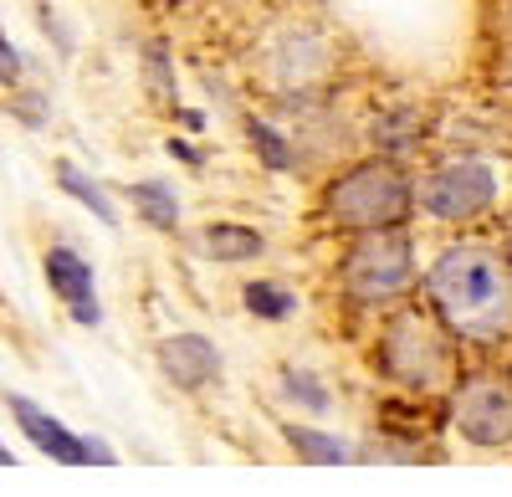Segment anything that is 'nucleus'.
Segmentation results:
<instances>
[{"mask_svg":"<svg viewBox=\"0 0 512 497\" xmlns=\"http://www.w3.org/2000/svg\"><path fill=\"white\" fill-rule=\"evenodd\" d=\"M431 313L472 349L512 344V257L497 241H446L420 277Z\"/></svg>","mask_w":512,"mask_h":497,"instance_id":"1","label":"nucleus"},{"mask_svg":"<svg viewBox=\"0 0 512 497\" xmlns=\"http://www.w3.org/2000/svg\"><path fill=\"white\" fill-rule=\"evenodd\" d=\"M369 369L415 400H451V390L466 375L461 339L431 313V303L384 308L374 339H369Z\"/></svg>","mask_w":512,"mask_h":497,"instance_id":"2","label":"nucleus"},{"mask_svg":"<svg viewBox=\"0 0 512 497\" xmlns=\"http://www.w3.org/2000/svg\"><path fill=\"white\" fill-rule=\"evenodd\" d=\"M410 216H415V175L390 154H364L338 175H328L318 190V221L344 236L395 231Z\"/></svg>","mask_w":512,"mask_h":497,"instance_id":"3","label":"nucleus"},{"mask_svg":"<svg viewBox=\"0 0 512 497\" xmlns=\"http://www.w3.org/2000/svg\"><path fill=\"white\" fill-rule=\"evenodd\" d=\"M333 282L354 308H395L420 287V262H415V241L405 226L395 231H364L349 236L344 257L333 267Z\"/></svg>","mask_w":512,"mask_h":497,"instance_id":"4","label":"nucleus"},{"mask_svg":"<svg viewBox=\"0 0 512 497\" xmlns=\"http://www.w3.org/2000/svg\"><path fill=\"white\" fill-rule=\"evenodd\" d=\"M497 200H502V175L492 159L477 154L441 159L415 180V211H425L436 226H477L482 216L497 211Z\"/></svg>","mask_w":512,"mask_h":497,"instance_id":"5","label":"nucleus"},{"mask_svg":"<svg viewBox=\"0 0 512 497\" xmlns=\"http://www.w3.org/2000/svg\"><path fill=\"white\" fill-rule=\"evenodd\" d=\"M446 426L472 451L512 446V375L502 369H466L446 400Z\"/></svg>","mask_w":512,"mask_h":497,"instance_id":"6","label":"nucleus"},{"mask_svg":"<svg viewBox=\"0 0 512 497\" xmlns=\"http://www.w3.org/2000/svg\"><path fill=\"white\" fill-rule=\"evenodd\" d=\"M6 405H11V421L21 426V436H26L47 462H57V467H118V451H113L108 441L72 431L67 421H57L52 410H41L36 400L11 395Z\"/></svg>","mask_w":512,"mask_h":497,"instance_id":"7","label":"nucleus"},{"mask_svg":"<svg viewBox=\"0 0 512 497\" xmlns=\"http://www.w3.org/2000/svg\"><path fill=\"white\" fill-rule=\"evenodd\" d=\"M41 272H47V287L57 293V303L72 313V323H82V328H98V323H103L93 262L82 257V252H72V246H47V257H41Z\"/></svg>","mask_w":512,"mask_h":497,"instance_id":"8","label":"nucleus"},{"mask_svg":"<svg viewBox=\"0 0 512 497\" xmlns=\"http://www.w3.org/2000/svg\"><path fill=\"white\" fill-rule=\"evenodd\" d=\"M159 369H164V380L185 390V395H200L221 380V349L210 344L205 334H169L159 339Z\"/></svg>","mask_w":512,"mask_h":497,"instance_id":"9","label":"nucleus"},{"mask_svg":"<svg viewBox=\"0 0 512 497\" xmlns=\"http://www.w3.org/2000/svg\"><path fill=\"white\" fill-rule=\"evenodd\" d=\"M328 72V47H323V36H313V31H287L282 41H277V52H272V82L277 88H297L303 93L308 82H318Z\"/></svg>","mask_w":512,"mask_h":497,"instance_id":"10","label":"nucleus"},{"mask_svg":"<svg viewBox=\"0 0 512 497\" xmlns=\"http://www.w3.org/2000/svg\"><path fill=\"white\" fill-rule=\"evenodd\" d=\"M195 252L221 262V267H241V262H256L267 252V236L246 221H210L195 231Z\"/></svg>","mask_w":512,"mask_h":497,"instance_id":"11","label":"nucleus"},{"mask_svg":"<svg viewBox=\"0 0 512 497\" xmlns=\"http://www.w3.org/2000/svg\"><path fill=\"white\" fill-rule=\"evenodd\" d=\"M282 441H287V451H292L303 467H349V462H359V451H354L344 436L323 431V426L282 421Z\"/></svg>","mask_w":512,"mask_h":497,"instance_id":"12","label":"nucleus"},{"mask_svg":"<svg viewBox=\"0 0 512 497\" xmlns=\"http://www.w3.org/2000/svg\"><path fill=\"white\" fill-rule=\"evenodd\" d=\"M128 200H134V211H139L144 226L180 231V195H175V185H164V180H134V185H128Z\"/></svg>","mask_w":512,"mask_h":497,"instance_id":"13","label":"nucleus"},{"mask_svg":"<svg viewBox=\"0 0 512 497\" xmlns=\"http://www.w3.org/2000/svg\"><path fill=\"white\" fill-rule=\"evenodd\" d=\"M57 185H62V195H72L82 211H93L103 226H118V205L108 200V190L93 180V175H82L72 159H57Z\"/></svg>","mask_w":512,"mask_h":497,"instance_id":"14","label":"nucleus"},{"mask_svg":"<svg viewBox=\"0 0 512 497\" xmlns=\"http://www.w3.org/2000/svg\"><path fill=\"white\" fill-rule=\"evenodd\" d=\"M241 303L251 318H262V323H287L297 313V293L287 282H272V277H251L241 287Z\"/></svg>","mask_w":512,"mask_h":497,"instance_id":"15","label":"nucleus"},{"mask_svg":"<svg viewBox=\"0 0 512 497\" xmlns=\"http://www.w3.org/2000/svg\"><path fill=\"white\" fill-rule=\"evenodd\" d=\"M246 144L256 149V159H262L272 175H292V170H297V144L277 129V123H267V118H246Z\"/></svg>","mask_w":512,"mask_h":497,"instance_id":"16","label":"nucleus"},{"mask_svg":"<svg viewBox=\"0 0 512 497\" xmlns=\"http://www.w3.org/2000/svg\"><path fill=\"white\" fill-rule=\"evenodd\" d=\"M277 385H282V395H287L297 410H308V416H328V410H333V390L313 375V369L287 364L282 375H277Z\"/></svg>","mask_w":512,"mask_h":497,"instance_id":"17","label":"nucleus"},{"mask_svg":"<svg viewBox=\"0 0 512 497\" xmlns=\"http://www.w3.org/2000/svg\"><path fill=\"white\" fill-rule=\"evenodd\" d=\"M144 88L154 103H175V72H169V47L149 41L144 47Z\"/></svg>","mask_w":512,"mask_h":497,"instance_id":"18","label":"nucleus"},{"mask_svg":"<svg viewBox=\"0 0 512 497\" xmlns=\"http://www.w3.org/2000/svg\"><path fill=\"white\" fill-rule=\"evenodd\" d=\"M0 82H6V88H16V82H21V52L11 47L6 31H0Z\"/></svg>","mask_w":512,"mask_h":497,"instance_id":"19","label":"nucleus"},{"mask_svg":"<svg viewBox=\"0 0 512 497\" xmlns=\"http://www.w3.org/2000/svg\"><path fill=\"white\" fill-rule=\"evenodd\" d=\"M169 154H175L180 164H190V170H200V164H205V154H200L190 139H169Z\"/></svg>","mask_w":512,"mask_h":497,"instance_id":"20","label":"nucleus"},{"mask_svg":"<svg viewBox=\"0 0 512 497\" xmlns=\"http://www.w3.org/2000/svg\"><path fill=\"white\" fill-rule=\"evenodd\" d=\"M497 82H502V93L512 98V47L502 52V62H497Z\"/></svg>","mask_w":512,"mask_h":497,"instance_id":"21","label":"nucleus"},{"mask_svg":"<svg viewBox=\"0 0 512 497\" xmlns=\"http://www.w3.org/2000/svg\"><path fill=\"white\" fill-rule=\"evenodd\" d=\"M175 113H180V123H185L190 134H200V129H205V113H200V108H175Z\"/></svg>","mask_w":512,"mask_h":497,"instance_id":"22","label":"nucleus"},{"mask_svg":"<svg viewBox=\"0 0 512 497\" xmlns=\"http://www.w3.org/2000/svg\"><path fill=\"white\" fill-rule=\"evenodd\" d=\"M502 252H507V257H512V211H507V216H502Z\"/></svg>","mask_w":512,"mask_h":497,"instance_id":"23","label":"nucleus"},{"mask_svg":"<svg viewBox=\"0 0 512 497\" xmlns=\"http://www.w3.org/2000/svg\"><path fill=\"white\" fill-rule=\"evenodd\" d=\"M0 467H16V457H11V446L0 441Z\"/></svg>","mask_w":512,"mask_h":497,"instance_id":"24","label":"nucleus"}]
</instances>
